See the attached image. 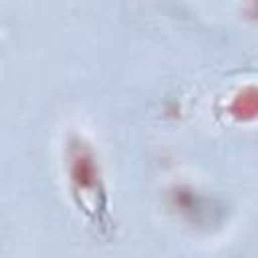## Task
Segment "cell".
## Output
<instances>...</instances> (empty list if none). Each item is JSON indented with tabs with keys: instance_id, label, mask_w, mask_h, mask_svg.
<instances>
[{
	"instance_id": "cell-1",
	"label": "cell",
	"mask_w": 258,
	"mask_h": 258,
	"mask_svg": "<svg viewBox=\"0 0 258 258\" xmlns=\"http://www.w3.org/2000/svg\"><path fill=\"white\" fill-rule=\"evenodd\" d=\"M64 169L71 200L83 218L101 236L113 230L109 196L93 145L79 133H71L64 147Z\"/></svg>"
},
{
	"instance_id": "cell-2",
	"label": "cell",
	"mask_w": 258,
	"mask_h": 258,
	"mask_svg": "<svg viewBox=\"0 0 258 258\" xmlns=\"http://www.w3.org/2000/svg\"><path fill=\"white\" fill-rule=\"evenodd\" d=\"M224 113L236 123H250L258 119V83H248L236 89L224 105Z\"/></svg>"
}]
</instances>
